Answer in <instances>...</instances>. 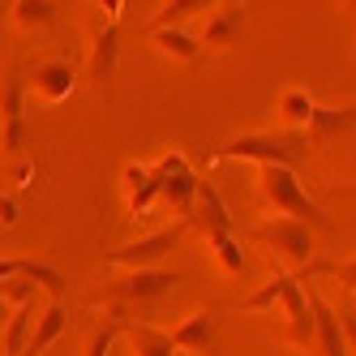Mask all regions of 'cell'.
<instances>
[{
  "label": "cell",
  "instance_id": "cell-31",
  "mask_svg": "<svg viewBox=\"0 0 356 356\" xmlns=\"http://www.w3.org/2000/svg\"><path fill=\"white\" fill-rule=\"evenodd\" d=\"M335 193H339V197H356V181H352V185H339Z\"/></svg>",
  "mask_w": 356,
  "mask_h": 356
},
{
  "label": "cell",
  "instance_id": "cell-7",
  "mask_svg": "<svg viewBox=\"0 0 356 356\" xmlns=\"http://www.w3.org/2000/svg\"><path fill=\"white\" fill-rule=\"evenodd\" d=\"M185 232H189V223H185V219H176L172 227H159V232H150V236H142V241H129V245L108 249V253H104V262H108V266H124V270L155 266L159 258H168V253L185 241Z\"/></svg>",
  "mask_w": 356,
  "mask_h": 356
},
{
  "label": "cell",
  "instance_id": "cell-8",
  "mask_svg": "<svg viewBox=\"0 0 356 356\" xmlns=\"http://www.w3.org/2000/svg\"><path fill=\"white\" fill-rule=\"evenodd\" d=\"M26 69H9V78L0 82V150L5 155H22V146H26Z\"/></svg>",
  "mask_w": 356,
  "mask_h": 356
},
{
  "label": "cell",
  "instance_id": "cell-3",
  "mask_svg": "<svg viewBox=\"0 0 356 356\" xmlns=\"http://www.w3.org/2000/svg\"><path fill=\"white\" fill-rule=\"evenodd\" d=\"M176 284H185L181 270H163V266H142V270H124L99 292V300L116 305V309H142V305L168 296Z\"/></svg>",
  "mask_w": 356,
  "mask_h": 356
},
{
  "label": "cell",
  "instance_id": "cell-22",
  "mask_svg": "<svg viewBox=\"0 0 356 356\" xmlns=\"http://www.w3.org/2000/svg\"><path fill=\"white\" fill-rule=\"evenodd\" d=\"M314 112H318V104L305 90H284L279 95V120L288 124V129H296V134H309V120H314Z\"/></svg>",
  "mask_w": 356,
  "mask_h": 356
},
{
  "label": "cell",
  "instance_id": "cell-27",
  "mask_svg": "<svg viewBox=\"0 0 356 356\" xmlns=\"http://www.w3.org/2000/svg\"><path fill=\"white\" fill-rule=\"evenodd\" d=\"M330 275H335L348 292H356V258H348V262H330Z\"/></svg>",
  "mask_w": 356,
  "mask_h": 356
},
{
  "label": "cell",
  "instance_id": "cell-2",
  "mask_svg": "<svg viewBox=\"0 0 356 356\" xmlns=\"http://www.w3.org/2000/svg\"><path fill=\"white\" fill-rule=\"evenodd\" d=\"M258 197L279 215V219H296V223H322V207L305 193V185L296 181V172L288 168H258Z\"/></svg>",
  "mask_w": 356,
  "mask_h": 356
},
{
  "label": "cell",
  "instance_id": "cell-12",
  "mask_svg": "<svg viewBox=\"0 0 356 356\" xmlns=\"http://www.w3.org/2000/svg\"><path fill=\"white\" fill-rule=\"evenodd\" d=\"M305 296H309V314H314V356H348V339H343V326H339V309L318 296L314 284H305Z\"/></svg>",
  "mask_w": 356,
  "mask_h": 356
},
{
  "label": "cell",
  "instance_id": "cell-6",
  "mask_svg": "<svg viewBox=\"0 0 356 356\" xmlns=\"http://www.w3.org/2000/svg\"><path fill=\"white\" fill-rule=\"evenodd\" d=\"M249 236L262 241V245H270L275 258H284L288 266H296V275L314 262V232H309L305 223H296V219H270V223H258Z\"/></svg>",
  "mask_w": 356,
  "mask_h": 356
},
{
  "label": "cell",
  "instance_id": "cell-24",
  "mask_svg": "<svg viewBox=\"0 0 356 356\" xmlns=\"http://www.w3.org/2000/svg\"><path fill=\"white\" fill-rule=\"evenodd\" d=\"M197 9H211L207 0H168V5L155 9V17H150V31H168V26H181L185 17H193Z\"/></svg>",
  "mask_w": 356,
  "mask_h": 356
},
{
  "label": "cell",
  "instance_id": "cell-33",
  "mask_svg": "<svg viewBox=\"0 0 356 356\" xmlns=\"http://www.w3.org/2000/svg\"><path fill=\"white\" fill-rule=\"evenodd\" d=\"M0 356H5V352H0Z\"/></svg>",
  "mask_w": 356,
  "mask_h": 356
},
{
  "label": "cell",
  "instance_id": "cell-4",
  "mask_svg": "<svg viewBox=\"0 0 356 356\" xmlns=\"http://www.w3.org/2000/svg\"><path fill=\"white\" fill-rule=\"evenodd\" d=\"M120 9H124L120 0H108V5H99V13H95L86 78L99 95L112 86V73H116V60H120Z\"/></svg>",
  "mask_w": 356,
  "mask_h": 356
},
{
  "label": "cell",
  "instance_id": "cell-17",
  "mask_svg": "<svg viewBox=\"0 0 356 356\" xmlns=\"http://www.w3.org/2000/svg\"><path fill=\"white\" fill-rule=\"evenodd\" d=\"M65 330H69V309H65V300H47V309L35 318V330H31L26 352H31V356H43L47 348L65 335Z\"/></svg>",
  "mask_w": 356,
  "mask_h": 356
},
{
  "label": "cell",
  "instance_id": "cell-1",
  "mask_svg": "<svg viewBox=\"0 0 356 356\" xmlns=\"http://www.w3.org/2000/svg\"><path fill=\"white\" fill-rule=\"evenodd\" d=\"M309 155H314L309 134L284 129V134H236V138L211 146L207 150V163L249 159V163H258V168H288V172H296L300 163H309Z\"/></svg>",
  "mask_w": 356,
  "mask_h": 356
},
{
  "label": "cell",
  "instance_id": "cell-26",
  "mask_svg": "<svg viewBox=\"0 0 356 356\" xmlns=\"http://www.w3.org/2000/svg\"><path fill=\"white\" fill-rule=\"evenodd\" d=\"M288 279H292V275H275V279H266V284H262L258 292H249V296L241 300V309H266V305H275L279 296H284Z\"/></svg>",
  "mask_w": 356,
  "mask_h": 356
},
{
  "label": "cell",
  "instance_id": "cell-23",
  "mask_svg": "<svg viewBox=\"0 0 356 356\" xmlns=\"http://www.w3.org/2000/svg\"><path fill=\"white\" fill-rule=\"evenodd\" d=\"M9 17L17 22L22 31L52 26V22L60 17V5H56V0H13V5H9Z\"/></svg>",
  "mask_w": 356,
  "mask_h": 356
},
{
  "label": "cell",
  "instance_id": "cell-10",
  "mask_svg": "<svg viewBox=\"0 0 356 356\" xmlns=\"http://www.w3.org/2000/svg\"><path fill=\"white\" fill-rule=\"evenodd\" d=\"M176 352H197V356H219V309L207 305V309L189 314L181 326L168 330Z\"/></svg>",
  "mask_w": 356,
  "mask_h": 356
},
{
  "label": "cell",
  "instance_id": "cell-32",
  "mask_svg": "<svg viewBox=\"0 0 356 356\" xmlns=\"http://www.w3.org/2000/svg\"><path fill=\"white\" fill-rule=\"evenodd\" d=\"M9 318H13V309L5 305V296H0V322H9Z\"/></svg>",
  "mask_w": 356,
  "mask_h": 356
},
{
  "label": "cell",
  "instance_id": "cell-11",
  "mask_svg": "<svg viewBox=\"0 0 356 356\" xmlns=\"http://www.w3.org/2000/svg\"><path fill=\"white\" fill-rule=\"evenodd\" d=\"M26 90L43 104H60L78 90V73H73L69 60H35L26 69Z\"/></svg>",
  "mask_w": 356,
  "mask_h": 356
},
{
  "label": "cell",
  "instance_id": "cell-9",
  "mask_svg": "<svg viewBox=\"0 0 356 356\" xmlns=\"http://www.w3.org/2000/svg\"><path fill=\"white\" fill-rule=\"evenodd\" d=\"M189 232H202V236H223V232H232V215H227V202L219 193V185L211 181V176H202V185H197V197H193V211H189Z\"/></svg>",
  "mask_w": 356,
  "mask_h": 356
},
{
  "label": "cell",
  "instance_id": "cell-16",
  "mask_svg": "<svg viewBox=\"0 0 356 356\" xmlns=\"http://www.w3.org/2000/svg\"><path fill=\"white\" fill-rule=\"evenodd\" d=\"M120 189H124V202H129V215L134 219H146L150 207L159 202V181L150 163H124L120 168Z\"/></svg>",
  "mask_w": 356,
  "mask_h": 356
},
{
  "label": "cell",
  "instance_id": "cell-25",
  "mask_svg": "<svg viewBox=\"0 0 356 356\" xmlns=\"http://www.w3.org/2000/svg\"><path fill=\"white\" fill-rule=\"evenodd\" d=\"M207 249L215 253V262H219L227 275H241V270H245V249H241V241H236L232 232L211 236V241H207Z\"/></svg>",
  "mask_w": 356,
  "mask_h": 356
},
{
  "label": "cell",
  "instance_id": "cell-13",
  "mask_svg": "<svg viewBox=\"0 0 356 356\" xmlns=\"http://www.w3.org/2000/svg\"><path fill=\"white\" fill-rule=\"evenodd\" d=\"M279 305H284V339L296 343L309 352L314 348V314H309V296H305V284L292 275L284 296H279Z\"/></svg>",
  "mask_w": 356,
  "mask_h": 356
},
{
  "label": "cell",
  "instance_id": "cell-14",
  "mask_svg": "<svg viewBox=\"0 0 356 356\" xmlns=\"http://www.w3.org/2000/svg\"><path fill=\"white\" fill-rule=\"evenodd\" d=\"M9 279H31V284L43 288L52 300H65V284H69L56 266L35 262V258H0V284H9Z\"/></svg>",
  "mask_w": 356,
  "mask_h": 356
},
{
  "label": "cell",
  "instance_id": "cell-30",
  "mask_svg": "<svg viewBox=\"0 0 356 356\" xmlns=\"http://www.w3.org/2000/svg\"><path fill=\"white\" fill-rule=\"evenodd\" d=\"M0 223H5V227L17 223V202H13L9 193H0Z\"/></svg>",
  "mask_w": 356,
  "mask_h": 356
},
{
  "label": "cell",
  "instance_id": "cell-29",
  "mask_svg": "<svg viewBox=\"0 0 356 356\" xmlns=\"http://www.w3.org/2000/svg\"><path fill=\"white\" fill-rule=\"evenodd\" d=\"M339 326H343V339H348V352H356V314L343 309L339 314Z\"/></svg>",
  "mask_w": 356,
  "mask_h": 356
},
{
  "label": "cell",
  "instance_id": "cell-15",
  "mask_svg": "<svg viewBox=\"0 0 356 356\" xmlns=\"http://www.w3.org/2000/svg\"><path fill=\"white\" fill-rule=\"evenodd\" d=\"M245 22H249L245 5H219V9L207 13V22H202L197 43H202V47H215V52H223V47H232V43L241 39Z\"/></svg>",
  "mask_w": 356,
  "mask_h": 356
},
{
  "label": "cell",
  "instance_id": "cell-28",
  "mask_svg": "<svg viewBox=\"0 0 356 356\" xmlns=\"http://www.w3.org/2000/svg\"><path fill=\"white\" fill-rule=\"evenodd\" d=\"M13 185H17V189H31V185H35V163H31V159H17V163H13Z\"/></svg>",
  "mask_w": 356,
  "mask_h": 356
},
{
  "label": "cell",
  "instance_id": "cell-19",
  "mask_svg": "<svg viewBox=\"0 0 356 356\" xmlns=\"http://www.w3.org/2000/svg\"><path fill=\"white\" fill-rule=\"evenodd\" d=\"M124 339H129L134 356H176V343L168 330L150 326V322H129L124 326Z\"/></svg>",
  "mask_w": 356,
  "mask_h": 356
},
{
  "label": "cell",
  "instance_id": "cell-20",
  "mask_svg": "<svg viewBox=\"0 0 356 356\" xmlns=\"http://www.w3.org/2000/svg\"><path fill=\"white\" fill-rule=\"evenodd\" d=\"M150 43H155L163 56H172V60H185V65H193V60L202 56V43H197V35H189L185 26L150 31Z\"/></svg>",
  "mask_w": 356,
  "mask_h": 356
},
{
  "label": "cell",
  "instance_id": "cell-21",
  "mask_svg": "<svg viewBox=\"0 0 356 356\" xmlns=\"http://www.w3.org/2000/svg\"><path fill=\"white\" fill-rule=\"evenodd\" d=\"M31 330H35V300L31 305H17L13 318L5 322V339H0V352L5 356H22L31 343Z\"/></svg>",
  "mask_w": 356,
  "mask_h": 356
},
{
  "label": "cell",
  "instance_id": "cell-5",
  "mask_svg": "<svg viewBox=\"0 0 356 356\" xmlns=\"http://www.w3.org/2000/svg\"><path fill=\"white\" fill-rule=\"evenodd\" d=\"M150 172H155V181H159V202H168V207L181 215V219H189L202 176H197L193 163L185 159V150H168L159 163H150Z\"/></svg>",
  "mask_w": 356,
  "mask_h": 356
},
{
  "label": "cell",
  "instance_id": "cell-18",
  "mask_svg": "<svg viewBox=\"0 0 356 356\" xmlns=\"http://www.w3.org/2000/svg\"><path fill=\"white\" fill-rule=\"evenodd\" d=\"M124 326H129V309H116V305H108V309L99 314V322H95V330H90L82 356H108L112 343L124 335Z\"/></svg>",
  "mask_w": 356,
  "mask_h": 356
}]
</instances>
